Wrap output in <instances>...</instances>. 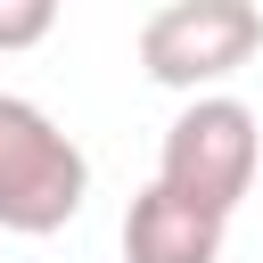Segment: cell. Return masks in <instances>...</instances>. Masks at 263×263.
<instances>
[{
  "label": "cell",
  "mask_w": 263,
  "mask_h": 263,
  "mask_svg": "<svg viewBox=\"0 0 263 263\" xmlns=\"http://www.w3.org/2000/svg\"><path fill=\"white\" fill-rule=\"evenodd\" d=\"M82 197H90V156L74 148V132H58L49 107L0 90V230L49 238L82 214Z\"/></svg>",
  "instance_id": "1"
},
{
  "label": "cell",
  "mask_w": 263,
  "mask_h": 263,
  "mask_svg": "<svg viewBox=\"0 0 263 263\" xmlns=\"http://www.w3.org/2000/svg\"><path fill=\"white\" fill-rule=\"evenodd\" d=\"M222 214L173 197L164 181H148L123 214V263H222Z\"/></svg>",
  "instance_id": "4"
},
{
  "label": "cell",
  "mask_w": 263,
  "mask_h": 263,
  "mask_svg": "<svg viewBox=\"0 0 263 263\" xmlns=\"http://www.w3.org/2000/svg\"><path fill=\"white\" fill-rule=\"evenodd\" d=\"M255 49H263V8L255 0H173L140 25L148 82L189 90V99H214V82H230Z\"/></svg>",
  "instance_id": "2"
},
{
  "label": "cell",
  "mask_w": 263,
  "mask_h": 263,
  "mask_svg": "<svg viewBox=\"0 0 263 263\" xmlns=\"http://www.w3.org/2000/svg\"><path fill=\"white\" fill-rule=\"evenodd\" d=\"M156 181L205 214H238L247 181H255V107L214 90V99H189L173 123H164V148H156Z\"/></svg>",
  "instance_id": "3"
},
{
  "label": "cell",
  "mask_w": 263,
  "mask_h": 263,
  "mask_svg": "<svg viewBox=\"0 0 263 263\" xmlns=\"http://www.w3.org/2000/svg\"><path fill=\"white\" fill-rule=\"evenodd\" d=\"M58 33V8L49 0H0V49H33Z\"/></svg>",
  "instance_id": "5"
}]
</instances>
